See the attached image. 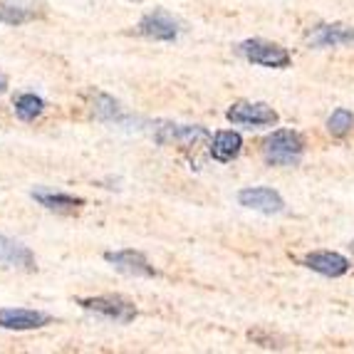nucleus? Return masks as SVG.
I'll use <instances>...</instances> for the list:
<instances>
[{"label": "nucleus", "instance_id": "obj_8", "mask_svg": "<svg viewBox=\"0 0 354 354\" xmlns=\"http://www.w3.org/2000/svg\"><path fill=\"white\" fill-rule=\"evenodd\" d=\"M305 266L319 275H327V278H339L349 270V260L339 253H332V250H317V253L307 255Z\"/></svg>", "mask_w": 354, "mask_h": 354}, {"label": "nucleus", "instance_id": "obj_10", "mask_svg": "<svg viewBox=\"0 0 354 354\" xmlns=\"http://www.w3.org/2000/svg\"><path fill=\"white\" fill-rule=\"evenodd\" d=\"M104 258L117 270L127 272V275H142V278H153L156 275V270L149 266V260L142 253H136V250H117V253H106Z\"/></svg>", "mask_w": 354, "mask_h": 354}, {"label": "nucleus", "instance_id": "obj_3", "mask_svg": "<svg viewBox=\"0 0 354 354\" xmlns=\"http://www.w3.org/2000/svg\"><path fill=\"white\" fill-rule=\"evenodd\" d=\"M84 310L102 315V317L117 319V322H131L136 317V307L131 302L122 300L117 295H102V297H89V300H80Z\"/></svg>", "mask_w": 354, "mask_h": 354}, {"label": "nucleus", "instance_id": "obj_12", "mask_svg": "<svg viewBox=\"0 0 354 354\" xmlns=\"http://www.w3.org/2000/svg\"><path fill=\"white\" fill-rule=\"evenodd\" d=\"M310 42L317 48H337V45H349L354 42V30L347 25H319L310 35Z\"/></svg>", "mask_w": 354, "mask_h": 354}, {"label": "nucleus", "instance_id": "obj_14", "mask_svg": "<svg viewBox=\"0 0 354 354\" xmlns=\"http://www.w3.org/2000/svg\"><path fill=\"white\" fill-rule=\"evenodd\" d=\"M32 196H35V201H40L45 208L57 211V213H72L84 203L82 198H75V196H70V194H53V191H32Z\"/></svg>", "mask_w": 354, "mask_h": 354}, {"label": "nucleus", "instance_id": "obj_5", "mask_svg": "<svg viewBox=\"0 0 354 354\" xmlns=\"http://www.w3.org/2000/svg\"><path fill=\"white\" fill-rule=\"evenodd\" d=\"M50 322V315L37 313V310H23V307H8V310H0V327L6 330H37V327H45Z\"/></svg>", "mask_w": 354, "mask_h": 354}, {"label": "nucleus", "instance_id": "obj_11", "mask_svg": "<svg viewBox=\"0 0 354 354\" xmlns=\"http://www.w3.org/2000/svg\"><path fill=\"white\" fill-rule=\"evenodd\" d=\"M0 263L8 268H23V270H35V255L25 248L23 243L12 238L0 236Z\"/></svg>", "mask_w": 354, "mask_h": 354}, {"label": "nucleus", "instance_id": "obj_18", "mask_svg": "<svg viewBox=\"0 0 354 354\" xmlns=\"http://www.w3.org/2000/svg\"><path fill=\"white\" fill-rule=\"evenodd\" d=\"M8 87V80H6V75H0V92Z\"/></svg>", "mask_w": 354, "mask_h": 354}, {"label": "nucleus", "instance_id": "obj_16", "mask_svg": "<svg viewBox=\"0 0 354 354\" xmlns=\"http://www.w3.org/2000/svg\"><path fill=\"white\" fill-rule=\"evenodd\" d=\"M42 109H45V102L40 100L37 95H20L15 100V114H18L23 122H32L35 117H40Z\"/></svg>", "mask_w": 354, "mask_h": 354}, {"label": "nucleus", "instance_id": "obj_17", "mask_svg": "<svg viewBox=\"0 0 354 354\" xmlns=\"http://www.w3.org/2000/svg\"><path fill=\"white\" fill-rule=\"evenodd\" d=\"M354 129V114L347 109H337L332 112V117L327 119V131L332 136H347Z\"/></svg>", "mask_w": 354, "mask_h": 354}, {"label": "nucleus", "instance_id": "obj_6", "mask_svg": "<svg viewBox=\"0 0 354 354\" xmlns=\"http://www.w3.org/2000/svg\"><path fill=\"white\" fill-rule=\"evenodd\" d=\"M238 201H241V206L253 208V211H260V213H280L285 208L278 191L263 189V186L243 189L241 194H238Z\"/></svg>", "mask_w": 354, "mask_h": 354}, {"label": "nucleus", "instance_id": "obj_4", "mask_svg": "<svg viewBox=\"0 0 354 354\" xmlns=\"http://www.w3.org/2000/svg\"><path fill=\"white\" fill-rule=\"evenodd\" d=\"M228 119L233 124H253V127H266V124H275L278 122V114L275 109L263 102H255V104H248V102H238L228 109Z\"/></svg>", "mask_w": 354, "mask_h": 354}, {"label": "nucleus", "instance_id": "obj_1", "mask_svg": "<svg viewBox=\"0 0 354 354\" xmlns=\"http://www.w3.org/2000/svg\"><path fill=\"white\" fill-rule=\"evenodd\" d=\"M302 149H305L302 136L297 134V131H290V129L272 131L266 142H263L266 159L272 161V164H280V166L297 164V161H300V156H302Z\"/></svg>", "mask_w": 354, "mask_h": 354}, {"label": "nucleus", "instance_id": "obj_9", "mask_svg": "<svg viewBox=\"0 0 354 354\" xmlns=\"http://www.w3.org/2000/svg\"><path fill=\"white\" fill-rule=\"evenodd\" d=\"M139 32H142V35H147V37H151V40L171 42V40H176L178 28H176V23L166 15V12L156 10V12H149V15H144L142 23H139Z\"/></svg>", "mask_w": 354, "mask_h": 354}, {"label": "nucleus", "instance_id": "obj_7", "mask_svg": "<svg viewBox=\"0 0 354 354\" xmlns=\"http://www.w3.org/2000/svg\"><path fill=\"white\" fill-rule=\"evenodd\" d=\"M42 15L37 0H0V23L23 25Z\"/></svg>", "mask_w": 354, "mask_h": 354}, {"label": "nucleus", "instance_id": "obj_13", "mask_svg": "<svg viewBox=\"0 0 354 354\" xmlns=\"http://www.w3.org/2000/svg\"><path fill=\"white\" fill-rule=\"evenodd\" d=\"M243 139L238 131H216L211 142V156L216 161H233L241 153Z\"/></svg>", "mask_w": 354, "mask_h": 354}, {"label": "nucleus", "instance_id": "obj_2", "mask_svg": "<svg viewBox=\"0 0 354 354\" xmlns=\"http://www.w3.org/2000/svg\"><path fill=\"white\" fill-rule=\"evenodd\" d=\"M241 53L245 55L253 65H263V67H288L290 65L288 50L266 40H245L241 45Z\"/></svg>", "mask_w": 354, "mask_h": 354}, {"label": "nucleus", "instance_id": "obj_15", "mask_svg": "<svg viewBox=\"0 0 354 354\" xmlns=\"http://www.w3.org/2000/svg\"><path fill=\"white\" fill-rule=\"evenodd\" d=\"M201 139H208V131L201 127H171V129H166V134H161V142L183 144V147H191Z\"/></svg>", "mask_w": 354, "mask_h": 354}]
</instances>
